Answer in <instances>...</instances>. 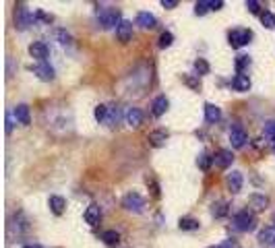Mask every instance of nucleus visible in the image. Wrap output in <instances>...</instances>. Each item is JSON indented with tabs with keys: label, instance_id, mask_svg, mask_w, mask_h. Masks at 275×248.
Masks as SVG:
<instances>
[{
	"label": "nucleus",
	"instance_id": "c756f323",
	"mask_svg": "<svg viewBox=\"0 0 275 248\" xmlns=\"http://www.w3.org/2000/svg\"><path fill=\"white\" fill-rule=\"evenodd\" d=\"M172 41H174V35L170 33V31H164L162 35H159V48H170L172 46Z\"/></svg>",
	"mask_w": 275,
	"mask_h": 248
},
{
	"label": "nucleus",
	"instance_id": "a19ab883",
	"mask_svg": "<svg viewBox=\"0 0 275 248\" xmlns=\"http://www.w3.org/2000/svg\"><path fill=\"white\" fill-rule=\"evenodd\" d=\"M23 248H41L39 244H27V246H23Z\"/></svg>",
	"mask_w": 275,
	"mask_h": 248
},
{
	"label": "nucleus",
	"instance_id": "a211bd4d",
	"mask_svg": "<svg viewBox=\"0 0 275 248\" xmlns=\"http://www.w3.org/2000/svg\"><path fill=\"white\" fill-rule=\"evenodd\" d=\"M166 139H168V130H164V128L149 132V137H147V141H149L153 147H162V145L166 143Z\"/></svg>",
	"mask_w": 275,
	"mask_h": 248
},
{
	"label": "nucleus",
	"instance_id": "393cba45",
	"mask_svg": "<svg viewBox=\"0 0 275 248\" xmlns=\"http://www.w3.org/2000/svg\"><path fill=\"white\" fill-rule=\"evenodd\" d=\"M178 228H180V230H187V232L199 230V221H197L195 217H182V219L178 221Z\"/></svg>",
	"mask_w": 275,
	"mask_h": 248
},
{
	"label": "nucleus",
	"instance_id": "c85d7f7f",
	"mask_svg": "<svg viewBox=\"0 0 275 248\" xmlns=\"http://www.w3.org/2000/svg\"><path fill=\"white\" fill-rule=\"evenodd\" d=\"M195 71H197L199 75H209V62L205 60V58H199V60L195 62Z\"/></svg>",
	"mask_w": 275,
	"mask_h": 248
},
{
	"label": "nucleus",
	"instance_id": "423d86ee",
	"mask_svg": "<svg viewBox=\"0 0 275 248\" xmlns=\"http://www.w3.org/2000/svg\"><path fill=\"white\" fill-rule=\"evenodd\" d=\"M246 141H248V137H246L244 128H242L240 124H236V126L230 130V143H232V147H234V149H242V147L246 145Z\"/></svg>",
	"mask_w": 275,
	"mask_h": 248
},
{
	"label": "nucleus",
	"instance_id": "2eb2a0df",
	"mask_svg": "<svg viewBox=\"0 0 275 248\" xmlns=\"http://www.w3.org/2000/svg\"><path fill=\"white\" fill-rule=\"evenodd\" d=\"M15 116H17V120H19L23 126H29V124H31L29 106H25V104H19V106L15 108Z\"/></svg>",
	"mask_w": 275,
	"mask_h": 248
},
{
	"label": "nucleus",
	"instance_id": "e433bc0d",
	"mask_svg": "<svg viewBox=\"0 0 275 248\" xmlns=\"http://www.w3.org/2000/svg\"><path fill=\"white\" fill-rule=\"evenodd\" d=\"M223 7V0H209V9L211 11H219Z\"/></svg>",
	"mask_w": 275,
	"mask_h": 248
},
{
	"label": "nucleus",
	"instance_id": "9b49d317",
	"mask_svg": "<svg viewBox=\"0 0 275 248\" xmlns=\"http://www.w3.org/2000/svg\"><path fill=\"white\" fill-rule=\"evenodd\" d=\"M116 37L122 41V43H128L132 39V23L126 19H122V23L116 27Z\"/></svg>",
	"mask_w": 275,
	"mask_h": 248
},
{
	"label": "nucleus",
	"instance_id": "f257e3e1",
	"mask_svg": "<svg viewBox=\"0 0 275 248\" xmlns=\"http://www.w3.org/2000/svg\"><path fill=\"white\" fill-rule=\"evenodd\" d=\"M98 21L104 29H112V27H118L122 23L120 19V11L114 9V7H102L98 9Z\"/></svg>",
	"mask_w": 275,
	"mask_h": 248
},
{
	"label": "nucleus",
	"instance_id": "6e6552de",
	"mask_svg": "<svg viewBox=\"0 0 275 248\" xmlns=\"http://www.w3.org/2000/svg\"><path fill=\"white\" fill-rule=\"evenodd\" d=\"M31 71H33V75H37V79H41V81H54V69H52L48 62H39V64L31 66Z\"/></svg>",
	"mask_w": 275,
	"mask_h": 248
},
{
	"label": "nucleus",
	"instance_id": "4be33fe9",
	"mask_svg": "<svg viewBox=\"0 0 275 248\" xmlns=\"http://www.w3.org/2000/svg\"><path fill=\"white\" fill-rule=\"evenodd\" d=\"M126 122H128L130 126H141V122H143V112H141L139 108H130V110L126 112Z\"/></svg>",
	"mask_w": 275,
	"mask_h": 248
},
{
	"label": "nucleus",
	"instance_id": "72a5a7b5",
	"mask_svg": "<svg viewBox=\"0 0 275 248\" xmlns=\"http://www.w3.org/2000/svg\"><path fill=\"white\" fill-rule=\"evenodd\" d=\"M56 35H58L60 43H64V46H68V43H73V37H71V33H66L64 29H58V31H56Z\"/></svg>",
	"mask_w": 275,
	"mask_h": 248
},
{
	"label": "nucleus",
	"instance_id": "9d476101",
	"mask_svg": "<svg viewBox=\"0 0 275 248\" xmlns=\"http://www.w3.org/2000/svg\"><path fill=\"white\" fill-rule=\"evenodd\" d=\"M168 106H170V102H168V97H166V95H157V97L153 100V104H151V112H153V116H155V118L164 116L166 112H168Z\"/></svg>",
	"mask_w": 275,
	"mask_h": 248
},
{
	"label": "nucleus",
	"instance_id": "f03ea898",
	"mask_svg": "<svg viewBox=\"0 0 275 248\" xmlns=\"http://www.w3.org/2000/svg\"><path fill=\"white\" fill-rule=\"evenodd\" d=\"M255 225H257V217L253 211H248V209H242L234 215V228L238 232H253L255 230Z\"/></svg>",
	"mask_w": 275,
	"mask_h": 248
},
{
	"label": "nucleus",
	"instance_id": "7c9ffc66",
	"mask_svg": "<svg viewBox=\"0 0 275 248\" xmlns=\"http://www.w3.org/2000/svg\"><path fill=\"white\" fill-rule=\"evenodd\" d=\"M211 162H213V157H209L207 153H203V155H199V160H197V164H199V168H201V170H209Z\"/></svg>",
	"mask_w": 275,
	"mask_h": 248
},
{
	"label": "nucleus",
	"instance_id": "ddd939ff",
	"mask_svg": "<svg viewBox=\"0 0 275 248\" xmlns=\"http://www.w3.org/2000/svg\"><path fill=\"white\" fill-rule=\"evenodd\" d=\"M136 25H141L143 29H153V27L157 25V19H155L151 13L141 11L139 15H136Z\"/></svg>",
	"mask_w": 275,
	"mask_h": 248
},
{
	"label": "nucleus",
	"instance_id": "c03bdc74",
	"mask_svg": "<svg viewBox=\"0 0 275 248\" xmlns=\"http://www.w3.org/2000/svg\"><path fill=\"white\" fill-rule=\"evenodd\" d=\"M211 248H221V246H211Z\"/></svg>",
	"mask_w": 275,
	"mask_h": 248
},
{
	"label": "nucleus",
	"instance_id": "7ed1b4c3",
	"mask_svg": "<svg viewBox=\"0 0 275 248\" xmlns=\"http://www.w3.org/2000/svg\"><path fill=\"white\" fill-rule=\"evenodd\" d=\"M35 23V15L25 7V5H19V9L15 11V25L23 31V29H27Z\"/></svg>",
	"mask_w": 275,
	"mask_h": 248
},
{
	"label": "nucleus",
	"instance_id": "f704fd0d",
	"mask_svg": "<svg viewBox=\"0 0 275 248\" xmlns=\"http://www.w3.org/2000/svg\"><path fill=\"white\" fill-rule=\"evenodd\" d=\"M207 11H211V9H209V3H205V0H201V3L195 5V13L197 15H205Z\"/></svg>",
	"mask_w": 275,
	"mask_h": 248
},
{
	"label": "nucleus",
	"instance_id": "bb28decb",
	"mask_svg": "<svg viewBox=\"0 0 275 248\" xmlns=\"http://www.w3.org/2000/svg\"><path fill=\"white\" fill-rule=\"evenodd\" d=\"M261 23H263V27H267V29H275V15L269 13V11L261 13Z\"/></svg>",
	"mask_w": 275,
	"mask_h": 248
},
{
	"label": "nucleus",
	"instance_id": "5701e85b",
	"mask_svg": "<svg viewBox=\"0 0 275 248\" xmlns=\"http://www.w3.org/2000/svg\"><path fill=\"white\" fill-rule=\"evenodd\" d=\"M120 118H122V112H120V108L118 106H110V110H108V126H116L118 122H120Z\"/></svg>",
	"mask_w": 275,
	"mask_h": 248
},
{
	"label": "nucleus",
	"instance_id": "c9c22d12",
	"mask_svg": "<svg viewBox=\"0 0 275 248\" xmlns=\"http://www.w3.org/2000/svg\"><path fill=\"white\" fill-rule=\"evenodd\" d=\"M246 9H248L250 13H255V15H257V13L261 11V5L257 3V0H246Z\"/></svg>",
	"mask_w": 275,
	"mask_h": 248
},
{
	"label": "nucleus",
	"instance_id": "aec40b11",
	"mask_svg": "<svg viewBox=\"0 0 275 248\" xmlns=\"http://www.w3.org/2000/svg\"><path fill=\"white\" fill-rule=\"evenodd\" d=\"M48 205H50V209H52L54 215H62L64 209H66V201H64L62 196H56V194H54V196H50Z\"/></svg>",
	"mask_w": 275,
	"mask_h": 248
},
{
	"label": "nucleus",
	"instance_id": "473e14b6",
	"mask_svg": "<svg viewBox=\"0 0 275 248\" xmlns=\"http://www.w3.org/2000/svg\"><path fill=\"white\" fill-rule=\"evenodd\" d=\"M265 137H267L269 141H275V120L265 122Z\"/></svg>",
	"mask_w": 275,
	"mask_h": 248
},
{
	"label": "nucleus",
	"instance_id": "a878e982",
	"mask_svg": "<svg viewBox=\"0 0 275 248\" xmlns=\"http://www.w3.org/2000/svg\"><path fill=\"white\" fill-rule=\"evenodd\" d=\"M102 240H104L108 246H116V244L120 242V234H118L116 230H106V232L102 234Z\"/></svg>",
	"mask_w": 275,
	"mask_h": 248
},
{
	"label": "nucleus",
	"instance_id": "6ab92c4d",
	"mask_svg": "<svg viewBox=\"0 0 275 248\" xmlns=\"http://www.w3.org/2000/svg\"><path fill=\"white\" fill-rule=\"evenodd\" d=\"M232 87H234V91L244 93V91H248V89H250V79L246 75H236L232 79Z\"/></svg>",
	"mask_w": 275,
	"mask_h": 248
},
{
	"label": "nucleus",
	"instance_id": "b1692460",
	"mask_svg": "<svg viewBox=\"0 0 275 248\" xmlns=\"http://www.w3.org/2000/svg\"><path fill=\"white\" fill-rule=\"evenodd\" d=\"M227 211H230V209H227V203L225 201H217V203H213V205H211V215L213 217H223V215H227Z\"/></svg>",
	"mask_w": 275,
	"mask_h": 248
},
{
	"label": "nucleus",
	"instance_id": "58836bf2",
	"mask_svg": "<svg viewBox=\"0 0 275 248\" xmlns=\"http://www.w3.org/2000/svg\"><path fill=\"white\" fill-rule=\"evenodd\" d=\"M219 246H221V248H238V242H234V240H225V242H221Z\"/></svg>",
	"mask_w": 275,
	"mask_h": 248
},
{
	"label": "nucleus",
	"instance_id": "cd10ccee",
	"mask_svg": "<svg viewBox=\"0 0 275 248\" xmlns=\"http://www.w3.org/2000/svg\"><path fill=\"white\" fill-rule=\"evenodd\" d=\"M108 106H104V104H100L98 108H96V112H94V116H96V120L98 122H106L108 120Z\"/></svg>",
	"mask_w": 275,
	"mask_h": 248
},
{
	"label": "nucleus",
	"instance_id": "f3484780",
	"mask_svg": "<svg viewBox=\"0 0 275 248\" xmlns=\"http://www.w3.org/2000/svg\"><path fill=\"white\" fill-rule=\"evenodd\" d=\"M259 244L265 246V248L275 244V228H273V225H269V228H263V230L259 232Z\"/></svg>",
	"mask_w": 275,
	"mask_h": 248
},
{
	"label": "nucleus",
	"instance_id": "39448f33",
	"mask_svg": "<svg viewBox=\"0 0 275 248\" xmlns=\"http://www.w3.org/2000/svg\"><path fill=\"white\" fill-rule=\"evenodd\" d=\"M250 39H253V31L250 29H232L227 33V41H230L232 48H242L246 43H250Z\"/></svg>",
	"mask_w": 275,
	"mask_h": 248
},
{
	"label": "nucleus",
	"instance_id": "79ce46f5",
	"mask_svg": "<svg viewBox=\"0 0 275 248\" xmlns=\"http://www.w3.org/2000/svg\"><path fill=\"white\" fill-rule=\"evenodd\" d=\"M273 228H275V213H273Z\"/></svg>",
	"mask_w": 275,
	"mask_h": 248
},
{
	"label": "nucleus",
	"instance_id": "4c0bfd02",
	"mask_svg": "<svg viewBox=\"0 0 275 248\" xmlns=\"http://www.w3.org/2000/svg\"><path fill=\"white\" fill-rule=\"evenodd\" d=\"M162 7L164 9H176L178 7V0H162Z\"/></svg>",
	"mask_w": 275,
	"mask_h": 248
},
{
	"label": "nucleus",
	"instance_id": "2f4dec72",
	"mask_svg": "<svg viewBox=\"0 0 275 248\" xmlns=\"http://www.w3.org/2000/svg\"><path fill=\"white\" fill-rule=\"evenodd\" d=\"M248 64H250V58H248V56H238V58H236V71H238V75L244 73V69H246Z\"/></svg>",
	"mask_w": 275,
	"mask_h": 248
},
{
	"label": "nucleus",
	"instance_id": "ea45409f",
	"mask_svg": "<svg viewBox=\"0 0 275 248\" xmlns=\"http://www.w3.org/2000/svg\"><path fill=\"white\" fill-rule=\"evenodd\" d=\"M13 132V118H11V112H7V134Z\"/></svg>",
	"mask_w": 275,
	"mask_h": 248
},
{
	"label": "nucleus",
	"instance_id": "37998d69",
	"mask_svg": "<svg viewBox=\"0 0 275 248\" xmlns=\"http://www.w3.org/2000/svg\"><path fill=\"white\" fill-rule=\"evenodd\" d=\"M273 153H275V141H273Z\"/></svg>",
	"mask_w": 275,
	"mask_h": 248
},
{
	"label": "nucleus",
	"instance_id": "20e7f679",
	"mask_svg": "<svg viewBox=\"0 0 275 248\" xmlns=\"http://www.w3.org/2000/svg\"><path fill=\"white\" fill-rule=\"evenodd\" d=\"M122 207L128 211V213H141L145 209V199L139 194V192H128L124 194L122 199Z\"/></svg>",
	"mask_w": 275,
	"mask_h": 248
},
{
	"label": "nucleus",
	"instance_id": "f8f14e48",
	"mask_svg": "<svg viewBox=\"0 0 275 248\" xmlns=\"http://www.w3.org/2000/svg\"><path fill=\"white\" fill-rule=\"evenodd\" d=\"M205 120L209 124H215L221 120V110L215 104H205Z\"/></svg>",
	"mask_w": 275,
	"mask_h": 248
},
{
	"label": "nucleus",
	"instance_id": "1a4fd4ad",
	"mask_svg": "<svg viewBox=\"0 0 275 248\" xmlns=\"http://www.w3.org/2000/svg\"><path fill=\"white\" fill-rule=\"evenodd\" d=\"M232 162H234V155H232L230 149H219V151L213 155V164H215L217 168H227V166H232Z\"/></svg>",
	"mask_w": 275,
	"mask_h": 248
},
{
	"label": "nucleus",
	"instance_id": "dca6fc26",
	"mask_svg": "<svg viewBox=\"0 0 275 248\" xmlns=\"http://www.w3.org/2000/svg\"><path fill=\"white\" fill-rule=\"evenodd\" d=\"M83 217H85V221H87L89 225H98L100 219H102V209H100V205H89Z\"/></svg>",
	"mask_w": 275,
	"mask_h": 248
},
{
	"label": "nucleus",
	"instance_id": "4468645a",
	"mask_svg": "<svg viewBox=\"0 0 275 248\" xmlns=\"http://www.w3.org/2000/svg\"><path fill=\"white\" fill-rule=\"evenodd\" d=\"M225 184H227V188H230L232 192H240V190H242V174L236 172V170H234L232 174H227Z\"/></svg>",
	"mask_w": 275,
	"mask_h": 248
},
{
	"label": "nucleus",
	"instance_id": "0eeeda50",
	"mask_svg": "<svg viewBox=\"0 0 275 248\" xmlns=\"http://www.w3.org/2000/svg\"><path fill=\"white\" fill-rule=\"evenodd\" d=\"M29 54H31V58H35L39 62H45V58L50 56V48L45 46L43 41H33L29 46Z\"/></svg>",
	"mask_w": 275,
	"mask_h": 248
},
{
	"label": "nucleus",
	"instance_id": "412c9836",
	"mask_svg": "<svg viewBox=\"0 0 275 248\" xmlns=\"http://www.w3.org/2000/svg\"><path fill=\"white\" fill-rule=\"evenodd\" d=\"M250 207H253L255 211H263V209H267V205H269V199L265 196V194H250Z\"/></svg>",
	"mask_w": 275,
	"mask_h": 248
}]
</instances>
